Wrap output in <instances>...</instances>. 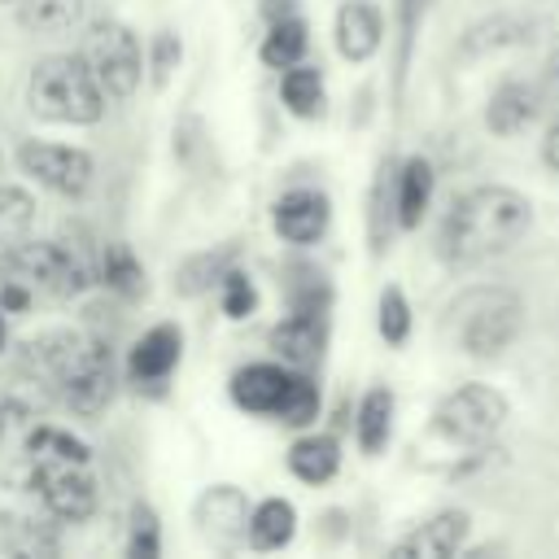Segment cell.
<instances>
[{
    "instance_id": "6da1fadb",
    "label": "cell",
    "mask_w": 559,
    "mask_h": 559,
    "mask_svg": "<svg viewBox=\"0 0 559 559\" xmlns=\"http://www.w3.org/2000/svg\"><path fill=\"white\" fill-rule=\"evenodd\" d=\"M528 197L502 183H480L463 197H454L445 223H441V258L450 266H476L498 253H507L524 231H528Z\"/></svg>"
},
{
    "instance_id": "7a4b0ae2",
    "label": "cell",
    "mask_w": 559,
    "mask_h": 559,
    "mask_svg": "<svg viewBox=\"0 0 559 559\" xmlns=\"http://www.w3.org/2000/svg\"><path fill=\"white\" fill-rule=\"evenodd\" d=\"M26 362L57 384L61 402L79 415H100L114 402L118 371L109 345L83 336V332H44L39 341L26 345Z\"/></svg>"
},
{
    "instance_id": "3957f363",
    "label": "cell",
    "mask_w": 559,
    "mask_h": 559,
    "mask_svg": "<svg viewBox=\"0 0 559 559\" xmlns=\"http://www.w3.org/2000/svg\"><path fill=\"white\" fill-rule=\"evenodd\" d=\"M26 105L35 118L44 122H66V127H92L105 114V92L96 83V74L87 70V61L74 52L61 57H44L31 70L26 83Z\"/></svg>"
},
{
    "instance_id": "277c9868",
    "label": "cell",
    "mask_w": 559,
    "mask_h": 559,
    "mask_svg": "<svg viewBox=\"0 0 559 559\" xmlns=\"http://www.w3.org/2000/svg\"><path fill=\"white\" fill-rule=\"evenodd\" d=\"M0 280L22 284L31 297L66 301L87 288V266L61 240H26V245H13L0 253Z\"/></svg>"
},
{
    "instance_id": "5b68a950",
    "label": "cell",
    "mask_w": 559,
    "mask_h": 559,
    "mask_svg": "<svg viewBox=\"0 0 559 559\" xmlns=\"http://www.w3.org/2000/svg\"><path fill=\"white\" fill-rule=\"evenodd\" d=\"M79 57H83L87 70L96 74L105 100H127V96L140 87L144 57H140V39H135L131 26H122V22H114V17L87 26Z\"/></svg>"
},
{
    "instance_id": "8992f818",
    "label": "cell",
    "mask_w": 559,
    "mask_h": 559,
    "mask_svg": "<svg viewBox=\"0 0 559 559\" xmlns=\"http://www.w3.org/2000/svg\"><path fill=\"white\" fill-rule=\"evenodd\" d=\"M502 424H507V397L489 384H459L432 411V428L450 445H463V450L489 445Z\"/></svg>"
},
{
    "instance_id": "52a82bcc",
    "label": "cell",
    "mask_w": 559,
    "mask_h": 559,
    "mask_svg": "<svg viewBox=\"0 0 559 559\" xmlns=\"http://www.w3.org/2000/svg\"><path fill=\"white\" fill-rule=\"evenodd\" d=\"M459 345L476 358H493L498 349H507L520 332V301L502 288H476L467 293L459 306Z\"/></svg>"
},
{
    "instance_id": "ba28073f",
    "label": "cell",
    "mask_w": 559,
    "mask_h": 559,
    "mask_svg": "<svg viewBox=\"0 0 559 559\" xmlns=\"http://www.w3.org/2000/svg\"><path fill=\"white\" fill-rule=\"evenodd\" d=\"M35 467V489L44 493V507L66 520L79 524L96 511V485L87 476V463L79 459H31Z\"/></svg>"
},
{
    "instance_id": "9c48e42d",
    "label": "cell",
    "mask_w": 559,
    "mask_h": 559,
    "mask_svg": "<svg viewBox=\"0 0 559 559\" xmlns=\"http://www.w3.org/2000/svg\"><path fill=\"white\" fill-rule=\"evenodd\" d=\"M17 162L35 183H44V188H52L61 197H83L87 183H92V157L83 148H70V144L26 140L17 148Z\"/></svg>"
},
{
    "instance_id": "30bf717a",
    "label": "cell",
    "mask_w": 559,
    "mask_h": 559,
    "mask_svg": "<svg viewBox=\"0 0 559 559\" xmlns=\"http://www.w3.org/2000/svg\"><path fill=\"white\" fill-rule=\"evenodd\" d=\"M249 498H245V489H236V485H210L201 498H197V507H192V520H197V528H201V537H210L214 546H236V542H245V533H249Z\"/></svg>"
},
{
    "instance_id": "8fae6325",
    "label": "cell",
    "mask_w": 559,
    "mask_h": 559,
    "mask_svg": "<svg viewBox=\"0 0 559 559\" xmlns=\"http://www.w3.org/2000/svg\"><path fill=\"white\" fill-rule=\"evenodd\" d=\"M275 231L288 240V245H310L328 231V218H332V205L323 192L314 188H293L275 201Z\"/></svg>"
},
{
    "instance_id": "7c38bea8",
    "label": "cell",
    "mask_w": 559,
    "mask_h": 559,
    "mask_svg": "<svg viewBox=\"0 0 559 559\" xmlns=\"http://www.w3.org/2000/svg\"><path fill=\"white\" fill-rule=\"evenodd\" d=\"M183 358V332L179 323H157L148 328L135 345H131V358H127V371L135 384H162Z\"/></svg>"
},
{
    "instance_id": "4fadbf2b",
    "label": "cell",
    "mask_w": 559,
    "mask_h": 559,
    "mask_svg": "<svg viewBox=\"0 0 559 559\" xmlns=\"http://www.w3.org/2000/svg\"><path fill=\"white\" fill-rule=\"evenodd\" d=\"M467 528H472L467 511H441V515L415 524L406 537H397V542H393V555H397V559H402V555H406V559H445V555L463 550Z\"/></svg>"
},
{
    "instance_id": "5bb4252c",
    "label": "cell",
    "mask_w": 559,
    "mask_h": 559,
    "mask_svg": "<svg viewBox=\"0 0 559 559\" xmlns=\"http://www.w3.org/2000/svg\"><path fill=\"white\" fill-rule=\"evenodd\" d=\"M271 349L280 354V362L288 367H314L323 358V345H328V328H323V314H310V310H293L288 319H280L271 328Z\"/></svg>"
},
{
    "instance_id": "9a60e30c",
    "label": "cell",
    "mask_w": 559,
    "mask_h": 559,
    "mask_svg": "<svg viewBox=\"0 0 559 559\" xmlns=\"http://www.w3.org/2000/svg\"><path fill=\"white\" fill-rule=\"evenodd\" d=\"M288 380H293V371L280 362H249L231 376V402L240 411H253V415H275Z\"/></svg>"
},
{
    "instance_id": "2e32d148",
    "label": "cell",
    "mask_w": 559,
    "mask_h": 559,
    "mask_svg": "<svg viewBox=\"0 0 559 559\" xmlns=\"http://www.w3.org/2000/svg\"><path fill=\"white\" fill-rule=\"evenodd\" d=\"M380 35H384V22H380V13H376L367 0L341 4V13H336V52H341L345 61H367V57H376Z\"/></svg>"
},
{
    "instance_id": "e0dca14e",
    "label": "cell",
    "mask_w": 559,
    "mask_h": 559,
    "mask_svg": "<svg viewBox=\"0 0 559 559\" xmlns=\"http://www.w3.org/2000/svg\"><path fill=\"white\" fill-rule=\"evenodd\" d=\"M432 201V166L428 157H406L397 170V192H393V210H397V227H419L424 210Z\"/></svg>"
},
{
    "instance_id": "ac0fdd59",
    "label": "cell",
    "mask_w": 559,
    "mask_h": 559,
    "mask_svg": "<svg viewBox=\"0 0 559 559\" xmlns=\"http://www.w3.org/2000/svg\"><path fill=\"white\" fill-rule=\"evenodd\" d=\"M341 467V445L336 437H323V432H310V437H297L288 445V472L306 485H323L332 480Z\"/></svg>"
},
{
    "instance_id": "d6986e66",
    "label": "cell",
    "mask_w": 559,
    "mask_h": 559,
    "mask_svg": "<svg viewBox=\"0 0 559 559\" xmlns=\"http://www.w3.org/2000/svg\"><path fill=\"white\" fill-rule=\"evenodd\" d=\"M537 114V92L528 83H502L489 105H485V122L493 135H515L520 127H528Z\"/></svg>"
},
{
    "instance_id": "ffe728a7",
    "label": "cell",
    "mask_w": 559,
    "mask_h": 559,
    "mask_svg": "<svg viewBox=\"0 0 559 559\" xmlns=\"http://www.w3.org/2000/svg\"><path fill=\"white\" fill-rule=\"evenodd\" d=\"M293 533H297V511H293L288 498H266L249 511V533L245 537H249L253 550H280V546L293 542Z\"/></svg>"
},
{
    "instance_id": "44dd1931",
    "label": "cell",
    "mask_w": 559,
    "mask_h": 559,
    "mask_svg": "<svg viewBox=\"0 0 559 559\" xmlns=\"http://www.w3.org/2000/svg\"><path fill=\"white\" fill-rule=\"evenodd\" d=\"M87 0H17V22L31 35H61L83 22Z\"/></svg>"
},
{
    "instance_id": "7402d4cb",
    "label": "cell",
    "mask_w": 559,
    "mask_h": 559,
    "mask_svg": "<svg viewBox=\"0 0 559 559\" xmlns=\"http://www.w3.org/2000/svg\"><path fill=\"white\" fill-rule=\"evenodd\" d=\"M231 262H236V245H218V249L192 253V258L179 266L175 288H179L183 297H201V293H210V284H218V280L231 271Z\"/></svg>"
},
{
    "instance_id": "603a6c76",
    "label": "cell",
    "mask_w": 559,
    "mask_h": 559,
    "mask_svg": "<svg viewBox=\"0 0 559 559\" xmlns=\"http://www.w3.org/2000/svg\"><path fill=\"white\" fill-rule=\"evenodd\" d=\"M306 48H310V26L301 17H280V22H271V31L262 39V61L271 70H288L306 57Z\"/></svg>"
},
{
    "instance_id": "cb8c5ba5",
    "label": "cell",
    "mask_w": 559,
    "mask_h": 559,
    "mask_svg": "<svg viewBox=\"0 0 559 559\" xmlns=\"http://www.w3.org/2000/svg\"><path fill=\"white\" fill-rule=\"evenodd\" d=\"M389 432H393V393L371 389L358 402V445H362V454H380L389 445Z\"/></svg>"
},
{
    "instance_id": "d4e9b609",
    "label": "cell",
    "mask_w": 559,
    "mask_h": 559,
    "mask_svg": "<svg viewBox=\"0 0 559 559\" xmlns=\"http://www.w3.org/2000/svg\"><path fill=\"white\" fill-rule=\"evenodd\" d=\"M96 275H100V284L114 288L118 297H140V293H144V266H140V258L131 253V245H122V240L105 245Z\"/></svg>"
},
{
    "instance_id": "484cf974",
    "label": "cell",
    "mask_w": 559,
    "mask_h": 559,
    "mask_svg": "<svg viewBox=\"0 0 559 559\" xmlns=\"http://www.w3.org/2000/svg\"><path fill=\"white\" fill-rule=\"evenodd\" d=\"M280 96H284V105L297 114V118H314V114H323V74L314 70V66H288L284 70V79H280Z\"/></svg>"
},
{
    "instance_id": "4316f807",
    "label": "cell",
    "mask_w": 559,
    "mask_h": 559,
    "mask_svg": "<svg viewBox=\"0 0 559 559\" xmlns=\"http://www.w3.org/2000/svg\"><path fill=\"white\" fill-rule=\"evenodd\" d=\"M275 419L288 424V428L314 424V419H319V384H314L310 376L293 371V380H288V389H284V397H280V406H275Z\"/></svg>"
},
{
    "instance_id": "83f0119b",
    "label": "cell",
    "mask_w": 559,
    "mask_h": 559,
    "mask_svg": "<svg viewBox=\"0 0 559 559\" xmlns=\"http://www.w3.org/2000/svg\"><path fill=\"white\" fill-rule=\"evenodd\" d=\"M380 336L389 345H402L411 336V301H406V293L397 284H389L380 293Z\"/></svg>"
},
{
    "instance_id": "f1b7e54d",
    "label": "cell",
    "mask_w": 559,
    "mask_h": 559,
    "mask_svg": "<svg viewBox=\"0 0 559 559\" xmlns=\"http://www.w3.org/2000/svg\"><path fill=\"white\" fill-rule=\"evenodd\" d=\"M26 454L31 459H79V463H87V445L79 437L61 432V428H35L31 441H26Z\"/></svg>"
},
{
    "instance_id": "f546056e",
    "label": "cell",
    "mask_w": 559,
    "mask_h": 559,
    "mask_svg": "<svg viewBox=\"0 0 559 559\" xmlns=\"http://www.w3.org/2000/svg\"><path fill=\"white\" fill-rule=\"evenodd\" d=\"M218 288H223V314L227 319H249L253 310H258V288H253V280L245 275V271H227L223 280H218Z\"/></svg>"
},
{
    "instance_id": "4dcf8cb0",
    "label": "cell",
    "mask_w": 559,
    "mask_h": 559,
    "mask_svg": "<svg viewBox=\"0 0 559 559\" xmlns=\"http://www.w3.org/2000/svg\"><path fill=\"white\" fill-rule=\"evenodd\" d=\"M31 218H35L31 192H22V188H0V240L22 236V231L31 227Z\"/></svg>"
},
{
    "instance_id": "1f68e13d",
    "label": "cell",
    "mask_w": 559,
    "mask_h": 559,
    "mask_svg": "<svg viewBox=\"0 0 559 559\" xmlns=\"http://www.w3.org/2000/svg\"><path fill=\"white\" fill-rule=\"evenodd\" d=\"M127 555H131V559H157V555H162V537H157V515H153V507H135V511H131Z\"/></svg>"
},
{
    "instance_id": "d6a6232c",
    "label": "cell",
    "mask_w": 559,
    "mask_h": 559,
    "mask_svg": "<svg viewBox=\"0 0 559 559\" xmlns=\"http://www.w3.org/2000/svg\"><path fill=\"white\" fill-rule=\"evenodd\" d=\"M179 52H183V48H179V35H175V31H162V35L153 39V83H157V87H162V83L170 79V70L179 66Z\"/></svg>"
},
{
    "instance_id": "836d02e7",
    "label": "cell",
    "mask_w": 559,
    "mask_h": 559,
    "mask_svg": "<svg viewBox=\"0 0 559 559\" xmlns=\"http://www.w3.org/2000/svg\"><path fill=\"white\" fill-rule=\"evenodd\" d=\"M293 9H297V0H266L262 4V17L266 22H280V17H293Z\"/></svg>"
},
{
    "instance_id": "e575fe53",
    "label": "cell",
    "mask_w": 559,
    "mask_h": 559,
    "mask_svg": "<svg viewBox=\"0 0 559 559\" xmlns=\"http://www.w3.org/2000/svg\"><path fill=\"white\" fill-rule=\"evenodd\" d=\"M546 162H550V166L559 170V122H555V127L546 131Z\"/></svg>"
},
{
    "instance_id": "d590c367",
    "label": "cell",
    "mask_w": 559,
    "mask_h": 559,
    "mask_svg": "<svg viewBox=\"0 0 559 559\" xmlns=\"http://www.w3.org/2000/svg\"><path fill=\"white\" fill-rule=\"evenodd\" d=\"M546 79H550V83H559V48H555V52H550V61H546Z\"/></svg>"
},
{
    "instance_id": "8d00e7d4",
    "label": "cell",
    "mask_w": 559,
    "mask_h": 559,
    "mask_svg": "<svg viewBox=\"0 0 559 559\" xmlns=\"http://www.w3.org/2000/svg\"><path fill=\"white\" fill-rule=\"evenodd\" d=\"M0 345H4V319H0Z\"/></svg>"
},
{
    "instance_id": "74e56055",
    "label": "cell",
    "mask_w": 559,
    "mask_h": 559,
    "mask_svg": "<svg viewBox=\"0 0 559 559\" xmlns=\"http://www.w3.org/2000/svg\"><path fill=\"white\" fill-rule=\"evenodd\" d=\"M0 437H4V411H0Z\"/></svg>"
},
{
    "instance_id": "f35d334b",
    "label": "cell",
    "mask_w": 559,
    "mask_h": 559,
    "mask_svg": "<svg viewBox=\"0 0 559 559\" xmlns=\"http://www.w3.org/2000/svg\"><path fill=\"white\" fill-rule=\"evenodd\" d=\"M0 170H4V153H0Z\"/></svg>"
},
{
    "instance_id": "ab89813d",
    "label": "cell",
    "mask_w": 559,
    "mask_h": 559,
    "mask_svg": "<svg viewBox=\"0 0 559 559\" xmlns=\"http://www.w3.org/2000/svg\"><path fill=\"white\" fill-rule=\"evenodd\" d=\"M13 4H17V0H13Z\"/></svg>"
}]
</instances>
